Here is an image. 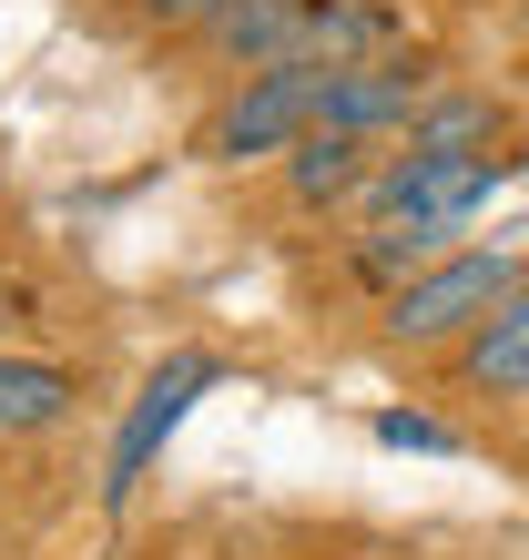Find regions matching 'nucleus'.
I'll use <instances>...</instances> for the list:
<instances>
[{"label":"nucleus","mask_w":529,"mask_h":560,"mask_svg":"<svg viewBox=\"0 0 529 560\" xmlns=\"http://www.w3.org/2000/svg\"><path fill=\"white\" fill-rule=\"evenodd\" d=\"M519 276H529L519 245H448V255H427L397 295H377V337L397 357H458Z\"/></svg>","instance_id":"f257e3e1"},{"label":"nucleus","mask_w":529,"mask_h":560,"mask_svg":"<svg viewBox=\"0 0 529 560\" xmlns=\"http://www.w3.org/2000/svg\"><path fill=\"white\" fill-rule=\"evenodd\" d=\"M326 92H337L326 61H275V72H245V82L204 113L193 153H204V163H285V153L326 122Z\"/></svg>","instance_id":"f03ea898"},{"label":"nucleus","mask_w":529,"mask_h":560,"mask_svg":"<svg viewBox=\"0 0 529 560\" xmlns=\"http://www.w3.org/2000/svg\"><path fill=\"white\" fill-rule=\"evenodd\" d=\"M387 143H356V133H306L275 174H285V205L295 214H356V194L377 184Z\"/></svg>","instance_id":"0eeeda50"},{"label":"nucleus","mask_w":529,"mask_h":560,"mask_svg":"<svg viewBox=\"0 0 529 560\" xmlns=\"http://www.w3.org/2000/svg\"><path fill=\"white\" fill-rule=\"evenodd\" d=\"M204 387H224V357H204V347H174L143 387H132V408H122L113 448H103V510H113V520L132 510V489L153 479L163 439H174V428L193 418V398H204Z\"/></svg>","instance_id":"20e7f679"},{"label":"nucleus","mask_w":529,"mask_h":560,"mask_svg":"<svg viewBox=\"0 0 529 560\" xmlns=\"http://www.w3.org/2000/svg\"><path fill=\"white\" fill-rule=\"evenodd\" d=\"M397 51V11L387 0H306L295 11V61H326V72H356V61Z\"/></svg>","instance_id":"6e6552de"},{"label":"nucleus","mask_w":529,"mask_h":560,"mask_svg":"<svg viewBox=\"0 0 529 560\" xmlns=\"http://www.w3.org/2000/svg\"><path fill=\"white\" fill-rule=\"evenodd\" d=\"M72 408H82V377L61 368V357H21V347H0V439H51Z\"/></svg>","instance_id":"1a4fd4ad"},{"label":"nucleus","mask_w":529,"mask_h":560,"mask_svg":"<svg viewBox=\"0 0 529 560\" xmlns=\"http://www.w3.org/2000/svg\"><path fill=\"white\" fill-rule=\"evenodd\" d=\"M427 255H448V245H438V235H408V224H356V235H346V276L377 285V295H397Z\"/></svg>","instance_id":"9b49d317"},{"label":"nucleus","mask_w":529,"mask_h":560,"mask_svg":"<svg viewBox=\"0 0 529 560\" xmlns=\"http://www.w3.org/2000/svg\"><path fill=\"white\" fill-rule=\"evenodd\" d=\"M448 387H458V398H489V408L529 398V276L499 295V306H489L479 337L448 357Z\"/></svg>","instance_id":"423d86ee"},{"label":"nucleus","mask_w":529,"mask_h":560,"mask_svg":"<svg viewBox=\"0 0 529 560\" xmlns=\"http://www.w3.org/2000/svg\"><path fill=\"white\" fill-rule=\"evenodd\" d=\"M438 92V51H387V61H356L326 92V122L316 133H356V143H408V122L427 113Z\"/></svg>","instance_id":"39448f33"},{"label":"nucleus","mask_w":529,"mask_h":560,"mask_svg":"<svg viewBox=\"0 0 529 560\" xmlns=\"http://www.w3.org/2000/svg\"><path fill=\"white\" fill-rule=\"evenodd\" d=\"M499 174H509L499 153H427V143H387L377 184L356 194V224H408V235L458 245V224H469L489 194H499Z\"/></svg>","instance_id":"7ed1b4c3"},{"label":"nucleus","mask_w":529,"mask_h":560,"mask_svg":"<svg viewBox=\"0 0 529 560\" xmlns=\"http://www.w3.org/2000/svg\"><path fill=\"white\" fill-rule=\"evenodd\" d=\"M499 133H509L499 92H469V82H438L427 113L408 122V143H427V153H499Z\"/></svg>","instance_id":"9d476101"},{"label":"nucleus","mask_w":529,"mask_h":560,"mask_svg":"<svg viewBox=\"0 0 529 560\" xmlns=\"http://www.w3.org/2000/svg\"><path fill=\"white\" fill-rule=\"evenodd\" d=\"M377 439H387V448H448V428L427 418V408H387V418H377Z\"/></svg>","instance_id":"ddd939ff"},{"label":"nucleus","mask_w":529,"mask_h":560,"mask_svg":"<svg viewBox=\"0 0 529 560\" xmlns=\"http://www.w3.org/2000/svg\"><path fill=\"white\" fill-rule=\"evenodd\" d=\"M224 11H235V0H132V21H143V31H184V42L204 21H224Z\"/></svg>","instance_id":"f8f14e48"}]
</instances>
